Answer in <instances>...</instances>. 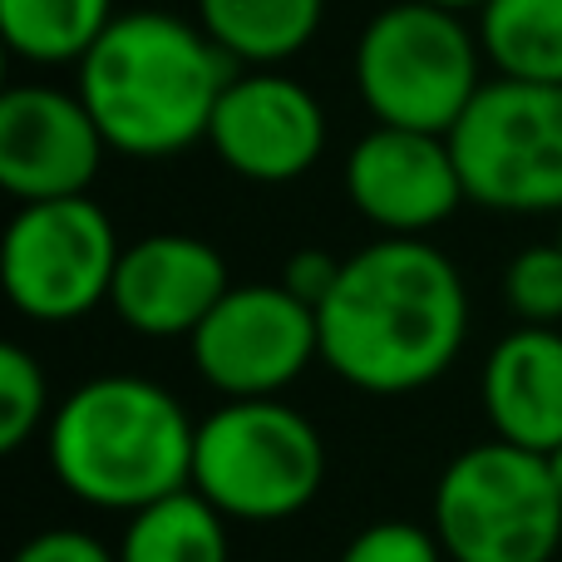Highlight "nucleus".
<instances>
[{"mask_svg": "<svg viewBox=\"0 0 562 562\" xmlns=\"http://www.w3.org/2000/svg\"><path fill=\"white\" fill-rule=\"evenodd\" d=\"M321 366L360 395H415L449 375L469 336V291L429 237H380L346 257L316 311Z\"/></svg>", "mask_w": 562, "mask_h": 562, "instance_id": "1", "label": "nucleus"}, {"mask_svg": "<svg viewBox=\"0 0 562 562\" xmlns=\"http://www.w3.org/2000/svg\"><path fill=\"white\" fill-rule=\"evenodd\" d=\"M237 65L173 10H128L79 59V99L124 158H178L207 124Z\"/></svg>", "mask_w": 562, "mask_h": 562, "instance_id": "2", "label": "nucleus"}, {"mask_svg": "<svg viewBox=\"0 0 562 562\" xmlns=\"http://www.w3.org/2000/svg\"><path fill=\"white\" fill-rule=\"evenodd\" d=\"M198 425L173 390L144 375H94L45 425L49 474L99 514H138L193 488Z\"/></svg>", "mask_w": 562, "mask_h": 562, "instance_id": "3", "label": "nucleus"}, {"mask_svg": "<svg viewBox=\"0 0 562 562\" xmlns=\"http://www.w3.org/2000/svg\"><path fill=\"white\" fill-rule=\"evenodd\" d=\"M326 484V439L281 395L227 400L198 425L193 488L233 524H286Z\"/></svg>", "mask_w": 562, "mask_h": 562, "instance_id": "4", "label": "nucleus"}, {"mask_svg": "<svg viewBox=\"0 0 562 562\" xmlns=\"http://www.w3.org/2000/svg\"><path fill=\"white\" fill-rule=\"evenodd\" d=\"M356 89L375 124L449 134L484 89V45L459 10L395 0L360 30Z\"/></svg>", "mask_w": 562, "mask_h": 562, "instance_id": "5", "label": "nucleus"}, {"mask_svg": "<svg viewBox=\"0 0 562 562\" xmlns=\"http://www.w3.org/2000/svg\"><path fill=\"white\" fill-rule=\"evenodd\" d=\"M429 514L449 562H553L562 548V498L548 454L498 435L449 459Z\"/></svg>", "mask_w": 562, "mask_h": 562, "instance_id": "6", "label": "nucleus"}, {"mask_svg": "<svg viewBox=\"0 0 562 562\" xmlns=\"http://www.w3.org/2000/svg\"><path fill=\"white\" fill-rule=\"evenodd\" d=\"M469 203L488 213H562V85L484 79L454 128Z\"/></svg>", "mask_w": 562, "mask_h": 562, "instance_id": "7", "label": "nucleus"}, {"mask_svg": "<svg viewBox=\"0 0 562 562\" xmlns=\"http://www.w3.org/2000/svg\"><path fill=\"white\" fill-rule=\"evenodd\" d=\"M119 257L124 243L89 193L20 203L0 237V281L25 321L65 326L109 306Z\"/></svg>", "mask_w": 562, "mask_h": 562, "instance_id": "8", "label": "nucleus"}, {"mask_svg": "<svg viewBox=\"0 0 562 562\" xmlns=\"http://www.w3.org/2000/svg\"><path fill=\"white\" fill-rule=\"evenodd\" d=\"M193 366L217 395L267 400L296 385L321 360L316 306L291 296L281 281H243L207 311V321L188 336Z\"/></svg>", "mask_w": 562, "mask_h": 562, "instance_id": "9", "label": "nucleus"}, {"mask_svg": "<svg viewBox=\"0 0 562 562\" xmlns=\"http://www.w3.org/2000/svg\"><path fill=\"white\" fill-rule=\"evenodd\" d=\"M207 148L247 183H296L326 154V109L281 69H243L217 99Z\"/></svg>", "mask_w": 562, "mask_h": 562, "instance_id": "10", "label": "nucleus"}, {"mask_svg": "<svg viewBox=\"0 0 562 562\" xmlns=\"http://www.w3.org/2000/svg\"><path fill=\"white\" fill-rule=\"evenodd\" d=\"M346 198L385 237H429L469 203L449 134L375 124L346 154Z\"/></svg>", "mask_w": 562, "mask_h": 562, "instance_id": "11", "label": "nucleus"}, {"mask_svg": "<svg viewBox=\"0 0 562 562\" xmlns=\"http://www.w3.org/2000/svg\"><path fill=\"white\" fill-rule=\"evenodd\" d=\"M109 154L79 89L10 85L0 94V188L15 203L79 198Z\"/></svg>", "mask_w": 562, "mask_h": 562, "instance_id": "12", "label": "nucleus"}, {"mask_svg": "<svg viewBox=\"0 0 562 562\" xmlns=\"http://www.w3.org/2000/svg\"><path fill=\"white\" fill-rule=\"evenodd\" d=\"M227 286L233 277L213 243L193 233H148L119 257L109 306L144 340H188Z\"/></svg>", "mask_w": 562, "mask_h": 562, "instance_id": "13", "label": "nucleus"}, {"mask_svg": "<svg viewBox=\"0 0 562 562\" xmlns=\"http://www.w3.org/2000/svg\"><path fill=\"white\" fill-rule=\"evenodd\" d=\"M484 415L498 439L533 454L562 445V330L518 326L488 350L479 375Z\"/></svg>", "mask_w": 562, "mask_h": 562, "instance_id": "14", "label": "nucleus"}, {"mask_svg": "<svg viewBox=\"0 0 562 562\" xmlns=\"http://www.w3.org/2000/svg\"><path fill=\"white\" fill-rule=\"evenodd\" d=\"M326 0H198V25L233 65L277 69L316 40Z\"/></svg>", "mask_w": 562, "mask_h": 562, "instance_id": "15", "label": "nucleus"}, {"mask_svg": "<svg viewBox=\"0 0 562 562\" xmlns=\"http://www.w3.org/2000/svg\"><path fill=\"white\" fill-rule=\"evenodd\" d=\"M233 518L217 514L198 488L158 498V504L128 514L119 538V562H233Z\"/></svg>", "mask_w": 562, "mask_h": 562, "instance_id": "16", "label": "nucleus"}, {"mask_svg": "<svg viewBox=\"0 0 562 562\" xmlns=\"http://www.w3.org/2000/svg\"><path fill=\"white\" fill-rule=\"evenodd\" d=\"M479 45L494 75L562 85V0H488Z\"/></svg>", "mask_w": 562, "mask_h": 562, "instance_id": "17", "label": "nucleus"}, {"mask_svg": "<svg viewBox=\"0 0 562 562\" xmlns=\"http://www.w3.org/2000/svg\"><path fill=\"white\" fill-rule=\"evenodd\" d=\"M114 25V0H0L5 49L25 65H79Z\"/></svg>", "mask_w": 562, "mask_h": 562, "instance_id": "18", "label": "nucleus"}, {"mask_svg": "<svg viewBox=\"0 0 562 562\" xmlns=\"http://www.w3.org/2000/svg\"><path fill=\"white\" fill-rule=\"evenodd\" d=\"M49 380L25 346H0V454H20L49 425Z\"/></svg>", "mask_w": 562, "mask_h": 562, "instance_id": "19", "label": "nucleus"}, {"mask_svg": "<svg viewBox=\"0 0 562 562\" xmlns=\"http://www.w3.org/2000/svg\"><path fill=\"white\" fill-rule=\"evenodd\" d=\"M498 291L518 326H562V243H533L508 257Z\"/></svg>", "mask_w": 562, "mask_h": 562, "instance_id": "20", "label": "nucleus"}, {"mask_svg": "<svg viewBox=\"0 0 562 562\" xmlns=\"http://www.w3.org/2000/svg\"><path fill=\"white\" fill-rule=\"evenodd\" d=\"M336 562H449V553L435 528H419L409 518H380L360 528Z\"/></svg>", "mask_w": 562, "mask_h": 562, "instance_id": "21", "label": "nucleus"}, {"mask_svg": "<svg viewBox=\"0 0 562 562\" xmlns=\"http://www.w3.org/2000/svg\"><path fill=\"white\" fill-rule=\"evenodd\" d=\"M10 562H119V553H109L94 533H79V528H40L15 548Z\"/></svg>", "mask_w": 562, "mask_h": 562, "instance_id": "22", "label": "nucleus"}, {"mask_svg": "<svg viewBox=\"0 0 562 562\" xmlns=\"http://www.w3.org/2000/svg\"><path fill=\"white\" fill-rule=\"evenodd\" d=\"M340 267H346V257H330V252H321V247H301V252L281 267V286L321 311V301H326L330 286L340 281Z\"/></svg>", "mask_w": 562, "mask_h": 562, "instance_id": "23", "label": "nucleus"}, {"mask_svg": "<svg viewBox=\"0 0 562 562\" xmlns=\"http://www.w3.org/2000/svg\"><path fill=\"white\" fill-rule=\"evenodd\" d=\"M425 5H445V10H459V15H464V10H474V15H479L488 0H425Z\"/></svg>", "mask_w": 562, "mask_h": 562, "instance_id": "24", "label": "nucleus"}, {"mask_svg": "<svg viewBox=\"0 0 562 562\" xmlns=\"http://www.w3.org/2000/svg\"><path fill=\"white\" fill-rule=\"evenodd\" d=\"M548 469H553V484H558V498H562V445L548 454Z\"/></svg>", "mask_w": 562, "mask_h": 562, "instance_id": "25", "label": "nucleus"}, {"mask_svg": "<svg viewBox=\"0 0 562 562\" xmlns=\"http://www.w3.org/2000/svg\"><path fill=\"white\" fill-rule=\"evenodd\" d=\"M558 243H562V233H558Z\"/></svg>", "mask_w": 562, "mask_h": 562, "instance_id": "26", "label": "nucleus"}]
</instances>
